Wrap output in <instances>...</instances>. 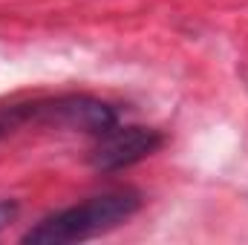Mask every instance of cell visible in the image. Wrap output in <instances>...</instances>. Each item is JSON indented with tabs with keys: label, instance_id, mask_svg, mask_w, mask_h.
<instances>
[{
	"label": "cell",
	"instance_id": "6da1fadb",
	"mask_svg": "<svg viewBox=\"0 0 248 245\" xmlns=\"http://www.w3.org/2000/svg\"><path fill=\"white\" fill-rule=\"evenodd\" d=\"M141 199L133 190H110L101 196H90L72 208H63L58 214L41 219L35 228L23 234V243L29 245H66L84 243L98 234H107L110 228L122 225L139 211Z\"/></svg>",
	"mask_w": 248,
	"mask_h": 245
},
{
	"label": "cell",
	"instance_id": "3957f363",
	"mask_svg": "<svg viewBox=\"0 0 248 245\" xmlns=\"http://www.w3.org/2000/svg\"><path fill=\"white\" fill-rule=\"evenodd\" d=\"M162 133L150 127H110L107 133L95 136V147L90 150V165L101 173H113L130 168L162 147Z\"/></svg>",
	"mask_w": 248,
	"mask_h": 245
},
{
	"label": "cell",
	"instance_id": "277c9868",
	"mask_svg": "<svg viewBox=\"0 0 248 245\" xmlns=\"http://www.w3.org/2000/svg\"><path fill=\"white\" fill-rule=\"evenodd\" d=\"M17 216V202H12V199H0V231L3 228H9V222Z\"/></svg>",
	"mask_w": 248,
	"mask_h": 245
},
{
	"label": "cell",
	"instance_id": "7a4b0ae2",
	"mask_svg": "<svg viewBox=\"0 0 248 245\" xmlns=\"http://www.w3.org/2000/svg\"><path fill=\"white\" fill-rule=\"evenodd\" d=\"M29 122L55 124L66 130H81L90 136H101L110 127H116V110L98 98L90 95H61L52 101H32L29 104Z\"/></svg>",
	"mask_w": 248,
	"mask_h": 245
}]
</instances>
